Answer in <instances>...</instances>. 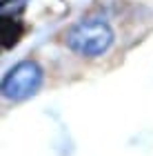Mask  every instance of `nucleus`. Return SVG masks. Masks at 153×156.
I'll use <instances>...</instances> for the list:
<instances>
[{
    "label": "nucleus",
    "mask_w": 153,
    "mask_h": 156,
    "mask_svg": "<svg viewBox=\"0 0 153 156\" xmlns=\"http://www.w3.org/2000/svg\"><path fill=\"white\" fill-rule=\"evenodd\" d=\"M67 45L80 56H102L113 45V29L102 18H85L67 31Z\"/></svg>",
    "instance_id": "f257e3e1"
},
{
    "label": "nucleus",
    "mask_w": 153,
    "mask_h": 156,
    "mask_svg": "<svg viewBox=\"0 0 153 156\" xmlns=\"http://www.w3.org/2000/svg\"><path fill=\"white\" fill-rule=\"evenodd\" d=\"M42 85V67L36 60H20L2 78V96L9 101H25Z\"/></svg>",
    "instance_id": "f03ea898"
},
{
    "label": "nucleus",
    "mask_w": 153,
    "mask_h": 156,
    "mask_svg": "<svg viewBox=\"0 0 153 156\" xmlns=\"http://www.w3.org/2000/svg\"><path fill=\"white\" fill-rule=\"evenodd\" d=\"M22 34H25L22 20L16 16H2V20H0V38H2L5 49H13L20 42Z\"/></svg>",
    "instance_id": "7ed1b4c3"
},
{
    "label": "nucleus",
    "mask_w": 153,
    "mask_h": 156,
    "mask_svg": "<svg viewBox=\"0 0 153 156\" xmlns=\"http://www.w3.org/2000/svg\"><path fill=\"white\" fill-rule=\"evenodd\" d=\"M2 5H9V0H2Z\"/></svg>",
    "instance_id": "20e7f679"
}]
</instances>
